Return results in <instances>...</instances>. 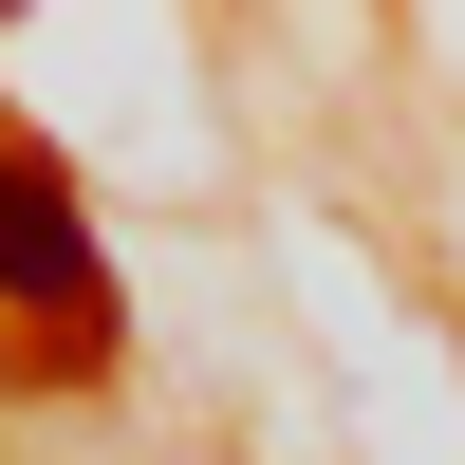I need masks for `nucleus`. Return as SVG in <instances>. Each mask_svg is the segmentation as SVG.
<instances>
[{
    "instance_id": "obj_1",
    "label": "nucleus",
    "mask_w": 465,
    "mask_h": 465,
    "mask_svg": "<svg viewBox=\"0 0 465 465\" xmlns=\"http://www.w3.org/2000/svg\"><path fill=\"white\" fill-rule=\"evenodd\" d=\"M0 298H19L56 354H112V280H94V223H74L56 149H0Z\"/></svg>"
}]
</instances>
